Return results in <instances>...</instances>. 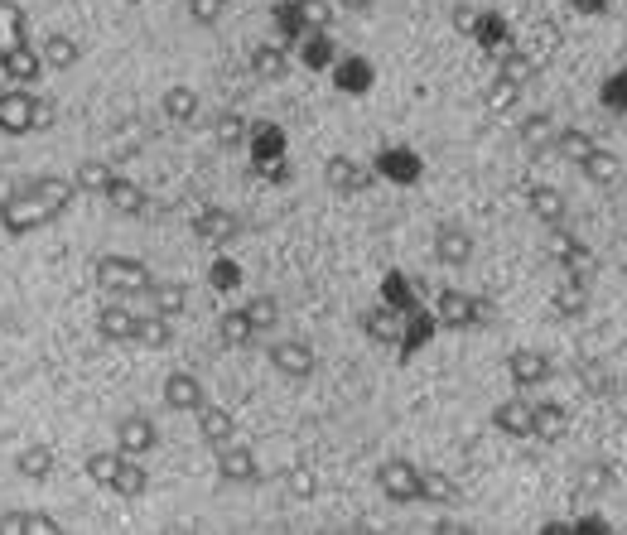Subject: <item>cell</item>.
Here are the masks:
<instances>
[{
    "mask_svg": "<svg viewBox=\"0 0 627 535\" xmlns=\"http://www.w3.org/2000/svg\"><path fill=\"white\" fill-rule=\"evenodd\" d=\"M92 275H97V285H102L111 299H145L150 280H155L140 256H102V261L92 266Z\"/></svg>",
    "mask_w": 627,
    "mask_h": 535,
    "instance_id": "obj_1",
    "label": "cell"
},
{
    "mask_svg": "<svg viewBox=\"0 0 627 535\" xmlns=\"http://www.w3.org/2000/svg\"><path fill=\"white\" fill-rule=\"evenodd\" d=\"M44 222H54V213L34 198V188H20V193L0 198V227H5L10 237H29V232L44 227Z\"/></svg>",
    "mask_w": 627,
    "mask_h": 535,
    "instance_id": "obj_2",
    "label": "cell"
},
{
    "mask_svg": "<svg viewBox=\"0 0 627 535\" xmlns=\"http://www.w3.org/2000/svg\"><path fill=\"white\" fill-rule=\"evenodd\" d=\"M546 256L555 266L565 270V275H579L584 285L594 280V251L584 246L579 237H570L565 227H550V241H546Z\"/></svg>",
    "mask_w": 627,
    "mask_h": 535,
    "instance_id": "obj_3",
    "label": "cell"
},
{
    "mask_svg": "<svg viewBox=\"0 0 627 535\" xmlns=\"http://www.w3.org/2000/svg\"><path fill=\"white\" fill-rule=\"evenodd\" d=\"M377 487L386 492V502L410 507V502H420V468L410 458H386L377 468Z\"/></svg>",
    "mask_w": 627,
    "mask_h": 535,
    "instance_id": "obj_4",
    "label": "cell"
},
{
    "mask_svg": "<svg viewBox=\"0 0 627 535\" xmlns=\"http://www.w3.org/2000/svg\"><path fill=\"white\" fill-rule=\"evenodd\" d=\"M435 314L444 328H478V323H488V299L464 295V290H439Z\"/></svg>",
    "mask_w": 627,
    "mask_h": 535,
    "instance_id": "obj_5",
    "label": "cell"
},
{
    "mask_svg": "<svg viewBox=\"0 0 627 535\" xmlns=\"http://www.w3.org/2000/svg\"><path fill=\"white\" fill-rule=\"evenodd\" d=\"M193 237L208 241V246H232V241L242 237V217L218 208V203H203V208L193 213Z\"/></svg>",
    "mask_w": 627,
    "mask_h": 535,
    "instance_id": "obj_6",
    "label": "cell"
},
{
    "mask_svg": "<svg viewBox=\"0 0 627 535\" xmlns=\"http://www.w3.org/2000/svg\"><path fill=\"white\" fill-rule=\"evenodd\" d=\"M507 376H512L517 391H541L555 376V367H550V357L541 348H517V352H507Z\"/></svg>",
    "mask_w": 627,
    "mask_h": 535,
    "instance_id": "obj_7",
    "label": "cell"
},
{
    "mask_svg": "<svg viewBox=\"0 0 627 535\" xmlns=\"http://www.w3.org/2000/svg\"><path fill=\"white\" fill-rule=\"evenodd\" d=\"M34 107H39V97H34L29 87L0 92V135H29L34 131Z\"/></svg>",
    "mask_w": 627,
    "mask_h": 535,
    "instance_id": "obj_8",
    "label": "cell"
},
{
    "mask_svg": "<svg viewBox=\"0 0 627 535\" xmlns=\"http://www.w3.org/2000/svg\"><path fill=\"white\" fill-rule=\"evenodd\" d=\"M324 184L333 188L338 198H357V193L372 188V174H367L357 160H348V155H328L324 160Z\"/></svg>",
    "mask_w": 627,
    "mask_h": 535,
    "instance_id": "obj_9",
    "label": "cell"
},
{
    "mask_svg": "<svg viewBox=\"0 0 627 535\" xmlns=\"http://www.w3.org/2000/svg\"><path fill=\"white\" fill-rule=\"evenodd\" d=\"M271 367L280 376H290V381H304V376H314L319 357H314V348L300 343V338H280V343H271Z\"/></svg>",
    "mask_w": 627,
    "mask_h": 535,
    "instance_id": "obj_10",
    "label": "cell"
},
{
    "mask_svg": "<svg viewBox=\"0 0 627 535\" xmlns=\"http://www.w3.org/2000/svg\"><path fill=\"white\" fill-rule=\"evenodd\" d=\"M164 405H169L174 415H193V410L208 405V391H203V381L193 372H169L164 376Z\"/></svg>",
    "mask_w": 627,
    "mask_h": 535,
    "instance_id": "obj_11",
    "label": "cell"
},
{
    "mask_svg": "<svg viewBox=\"0 0 627 535\" xmlns=\"http://www.w3.org/2000/svg\"><path fill=\"white\" fill-rule=\"evenodd\" d=\"M531 425H536V401L531 396H512L492 410V429L507 434V439H531Z\"/></svg>",
    "mask_w": 627,
    "mask_h": 535,
    "instance_id": "obj_12",
    "label": "cell"
},
{
    "mask_svg": "<svg viewBox=\"0 0 627 535\" xmlns=\"http://www.w3.org/2000/svg\"><path fill=\"white\" fill-rule=\"evenodd\" d=\"M116 449L131 458H145L160 449V429H155V420H145V415H126L121 425H116Z\"/></svg>",
    "mask_w": 627,
    "mask_h": 535,
    "instance_id": "obj_13",
    "label": "cell"
},
{
    "mask_svg": "<svg viewBox=\"0 0 627 535\" xmlns=\"http://www.w3.org/2000/svg\"><path fill=\"white\" fill-rule=\"evenodd\" d=\"M218 454V478L222 482H237V487H246V482L261 478V463H256V454L246 449V444H222V449H213Z\"/></svg>",
    "mask_w": 627,
    "mask_h": 535,
    "instance_id": "obj_14",
    "label": "cell"
},
{
    "mask_svg": "<svg viewBox=\"0 0 627 535\" xmlns=\"http://www.w3.org/2000/svg\"><path fill=\"white\" fill-rule=\"evenodd\" d=\"M0 73L15 82V87H29V82H39L44 73V54H39V44H15V49H5L0 54Z\"/></svg>",
    "mask_w": 627,
    "mask_h": 535,
    "instance_id": "obj_15",
    "label": "cell"
},
{
    "mask_svg": "<svg viewBox=\"0 0 627 535\" xmlns=\"http://www.w3.org/2000/svg\"><path fill=\"white\" fill-rule=\"evenodd\" d=\"M136 319L140 314H131L121 299L102 304V309H97V333H102V343H136Z\"/></svg>",
    "mask_w": 627,
    "mask_h": 535,
    "instance_id": "obj_16",
    "label": "cell"
},
{
    "mask_svg": "<svg viewBox=\"0 0 627 535\" xmlns=\"http://www.w3.org/2000/svg\"><path fill=\"white\" fill-rule=\"evenodd\" d=\"M420 502H425V507H459V502H464V487L449 478L444 468H420Z\"/></svg>",
    "mask_w": 627,
    "mask_h": 535,
    "instance_id": "obj_17",
    "label": "cell"
},
{
    "mask_svg": "<svg viewBox=\"0 0 627 535\" xmlns=\"http://www.w3.org/2000/svg\"><path fill=\"white\" fill-rule=\"evenodd\" d=\"M193 420H198V434H203L208 449H222V444L237 439V420H232V410H222V405H203V410H193Z\"/></svg>",
    "mask_w": 627,
    "mask_h": 535,
    "instance_id": "obj_18",
    "label": "cell"
},
{
    "mask_svg": "<svg viewBox=\"0 0 627 535\" xmlns=\"http://www.w3.org/2000/svg\"><path fill=\"white\" fill-rule=\"evenodd\" d=\"M145 299H150V309H155V314H164V319H179V314H189V285H184V280H150Z\"/></svg>",
    "mask_w": 627,
    "mask_h": 535,
    "instance_id": "obj_19",
    "label": "cell"
},
{
    "mask_svg": "<svg viewBox=\"0 0 627 535\" xmlns=\"http://www.w3.org/2000/svg\"><path fill=\"white\" fill-rule=\"evenodd\" d=\"M570 434V410L560 401H536V425H531V439L541 444H560Z\"/></svg>",
    "mask_w": 627,
    "mask_h": 535,
    "instance_id": "obj_20",
    "label": "cell"
},
{
    "mask_svg": "<svg viewBox=\"0 0 627 535\" xmlns=\"http://www.w3.org/2000/svg\"><path fill=\"white\" fill-rule=\"evenodd\" d=\"M58 526L49 511H0V535H58Z\"/></svg>",
    "mask_w": 627,
    "mask_h": 535,
    "instance_id": "obj_21",
    "label": "cell"
},
{
    "mask_svg": "<svg viewBox=\"0 0 627 535\" xmlns=\"http://www.w3.org/2000/svg\"><path fill=\"white\" fill-rule=\"evenodd\" d=\"M579 174L589 179V184H599V188H613L618 179H623V160L613 155V150H603V145H594L584 160H579Z\"/></svg>",
    "mask_w": 627,
    "mask_h": 535,
    "instance_id": "obj_22",
    "label": "cell"
},
{
    "mask_svg": "<svg viewBox=\"0 0 627 535\" xmlns=\"http://www.w3.org/2000/svg\"><path fill=\"white\" fill-rule=\"evenodd\" d=\"M160 111L174 126H193V121H198V92H193L189 82H174V87H164Z\"/></svg>",
    "mask_w": 627,
    "mask_h": 535,
    "instance_id": "obj_23",
    "label": "cell"
},
{
    "mask_svg": "<svg viewBox=\"0 0 627 535\" xmlns=\"http://www.w3.org/2000/svg\"><path fill=\"white\" fill-rule=\"evenodd\" d=\"M550 304H555L560 319H584V314H589V285H584L579 275H565L560 290L550 295Z\"/></svg>",
    "mask_w": 627,
    "mask_h": 535,
    "instance_id": "obj_24",
    "label": "cell"
},
{
    "mask_svg": "<svg viewBox=\"0 0 627 535\" xmlns=\"http://www.w3.org/2000/svg\"><path fill=\"white\" fill-rule=\"evenodd\" d=\"M526 208H531V217H536V222H546V227H560V222H565V213H570V203H565V193H560V188H550V184L531 188V198H526Z\"/></svg>",
    "mask_w": 627,
    "mask_h": 535,
    "instance_id": "obj_25",
    "label": "cell"
},
{
    "mask_svg": "<svg viewBox=\"0 0 627 535\" xmlns=\"http://www.w3.org/2000/svg\"><path fill=\"white\" fill-rule=\"evenodd\" d=\"M435 256H439V266H454V270L468 266V261H473V237L459 232V227H439Z\"/></svg>",
    "mask_w": 627,
    "mask_h": 535,
    "instance_id": "obj_26",
    "label": "cell"
},
{
    "mask_svg": "<svg viewBox=\"0 0 627 535\" xmlns=\"http://www.w3.org/2000/svg\"><path fill=\"white\" fill-rule=\"evenodd\" d=\"M251 73L261 82H285L290 78V54L280 44H256L251 49Z\"/></svg>",
    "mask_w": 627,
    "mask_h": 535,
    "instance_id": "obj_27",
    "label": "cell"
},
{
    "mask_svg": "<svg viewBox=\"0 0 627 535\" xmlns=\"http://www.w3.org/2000/svg\"><path fill=\"white\" fill-rule=\"evenodd\" d=\"M613 482H618V468L603 463V458H589V463H579V473H574V492H579V497H599Z\"/></svg>",
    "mask_w": 627,
    "mask_h": 535,
    "instance_id": "obj_28",
    "label": "cell"
},
{
    "mask_svg": "<svg viewBox=\"0 0 627 535\" xmlns=\"http://www.w3.org/2000/svg\"><path fill=\"white\" fill-rule=\"evenodd\" d=\"M29 188H34V198H39V203H44L54 217L63 213V208L73 203V193H78V188H73V179H63V174H39Z\"/></svg>",
    "mask_w": 627,
    "mask_h": 535,
    "instance_id": "obj_29",
    "label": "cell"
},
{
    "mask_svg": "<svg viewBox=\"0 0 627 535\" xmlns=\"http://www.w3.org/2000/svg\"><path fill=\"white\" fill-rule=\"evenodd\" d=\"M136 343L145 352H164L169 343H174V319H164V314H155V309L140 314L136 319Z\"/></svg>",
    "mask_w": 627,
    "mask_h": 535,
    "instance_id": "obj_30",
    "label": "cell"
},
{
    "mask_svg": "<svg viewBox=\"0 0 627 535\" xmlns=\"http://www.w3.org/2000/svg\"><path fill=\"white\" fill-rule=\"evenodd\" d=\"M102 198H107V203L121 217H140V213H145V188L131 184V179H121V174L107 184V193H102Z\"/></svg>",
    "mask_w": 627,
    "mask_h": 535,
    "instance_id": "obj_31",
    "label": "cell"
},
{
    "mask_svg": "<svg viewBox=\"0 0 627 535\" xmlns=\"http://www.w3.org/2000/svg\"><path fill=\"white\" fill-rule=\"evenodd\" d=\"M362 333H367V338H372V343H396V338H401V314H396V309H386V304H377V309H367V314H362Z\"/></svg>",
    "mask_w": 627,
    "mask_h": 535,
    "instance_id": "obj_32",
    "label": "cell"
},
{
    "mask_svg": "<svg viewBox=\"0 0 627 535\" xmlns=\"http://www.w3.org/2000/svg\"><path fill=\"white\" fill-rule=\"evenodd\" d=\"M54 449L49 444H29V449H20V458H15V473L20 478H29V482H44L49 473H54Z\"/></svg>",
    "mask_w": 627,
    "mask_h": 535,
    "instance_id": "obj_33",
    "label": "cell"
},
{
    "mask_svg": "<svg viewBox=\"0 0 627 535\" xmlns=\"http://www.w3.org/2000/svg\"><path fill=\"white\" fill-rule=\"evenodd\" d=\"M111 492H116V497H126V502H140V497L150 492V473L140 468V458L126 454L121 473H116V482H111Z\"/></svg>",
    "mask_w": 627,
    "mask_h": 535,
    "instance_id": "obj_34",
    "label": "cell"
},
{
    "mask_svg": "<svg viewBox=\"0 0 627 535\" xmlns=\"http://www.w3.org/2000/svg\"><path fill=\"white\" fill-rule=\"evenodd\" d=\"M39 54H44V68H54V73H68V68H78L82 49L68 39V34H49L44 44H39Z\"/></svg>",
    "mask_w": 627,
    "mask_h": 535,
    "instance_id": "obj_35",
    "label": "cell"
},
{
    "mask_svg": "<svg viewBox=\"0 0 627 535\" xmlns=\"http://www.w3.org/2000/svg\"><path fill=\"white\" fill-rule=\"evenodd\" d=\"M550 140H555V116H550V111H531V116L521 121V145H526L531 155H541V150H550Z\"/></svg>",
    "mask_w": 627,
    "mask_h": 535,
    "instance_id": "obj_36",
    "label": "cell"
},
{
    "mask_svg": "<svg viewBox=\"0 0 627 535\" xmlns=\"http://www.w3.org/2000/svg\"><path fill=\"white\" fill-rule=\"evenodd\" d=\"M497 78L517 82L521 92H526V82L536 78V58L521 54V49H502V58H497Z\"/></svg>",
    "mask_w": 627,
    "mask_h": 535,
    "instance_id": "obj_37",
    "label": "cell"
},
{
    "mask_svg": "<svg viewBox=\"0 0 627 535\" xmlns=\"http://www.w3.org/2000/svg\"><path fill=\"white\" fill-rule=\"evenodd\" d=\"M218 338L227 343V348H246L251 338H256V323L246 319V309H227L218 319Z\"/></svg>",
    "mask_w": 627,
    "mask_h": 535,
    "instance_id": "obj_38",
    "label": "cell"
},
{
    "mask_svg": "<svg viewBox=\"0 0 627 535\" xmlns=\"http://www.w3.org/2000/svg\"><path fill=\"white\" fill-rule=\"evenodd\" d=\"M25 10L15 5V0H0V54L5 49H15V44H25Z\"/></svg>",
    "mask_w": 627,
    "mask_h": 535,
    "instance_id": "obj_39",
    "label": "cell"
},
{
    "mask_svg": "<svg viewBox=\"0 0 627 535\" xmlns=\"http://www.w3.org/2000/svg\"><path fill=\"white\" fill-rule=\"evenodd\" d=\"M550 150L560 155V160H570L579 164L589 150H594V135L589 131H579V126H570V131H555V140H550Z\"/></svg>",
    "mask_w": 627,
    "mask_h": 535,
    "instance_id": "obj_40",
    "label": "cell"
},
{
    "mask_svg": "<svg viewBox=\"0 0 627 535\" xmlns=\"http://www.w3.org/2000/svg\"><path fill=\"white\" fill-rule=\"evenodd\" d=\"M116 179V169L107 160H82L78 174H73V188L78 193H107V184Z\"/></svg>",
    "mask_w": 627,
    "mask_h": 535,
    "instance_id": "obj_41",
    "label": "cell"
},
{
    "mask_svg": "<svg viewBox=\"0 0 627 535\" xmlns=\"http://www.w3.org/2000/svg\"><path fill=\"white\" fill-rule=\"evenodd\" d=\"M121 463H126V454H121V449H102V454H87V478L111 492V482H116V473H121Z\"/></svg>",
    "mask_w": 627,
    "mask_h": 535,
    "instance_id": "obj_42",
    "label": "cell"
},
{
    "mask_svg": "<svg viewBox=\"0 0 627 535\" xmlns=\"http://www.w3.org/2000/svg\"><path fill=\"white\" fill-rule=\"evenodd\" d=\"M517 102H521V87H517V82H507V78H492L488 92H483V107H488L492 116H507V111H517Z\"/></svg>",
    "mask_w": 627,
    "mask_h": 535,
    "instance_id": "obj_43",
    "label": "cell"
},
{
    "mask_svg": "<svg viewBox=\"0 0 627 535\" xmlns=\"http://www.w3.org/2000/svg\"><path fill=\"white\" fill-rule=\"evenodd\" d=\"M242 309H246V319L256 323V333L275 328V319H280V299H275V295H251Z\"/></svg>",
    "mask_w": 627,
    "mask_h": 535,
    "instance_id": "obj_44",
    "label": "cell"
},
{
    "mask_svg": "<svg viewBox=\"0 0 627 535\" xmlns=\"http://www.w3.org/2000/svg\"><path fill=\"white\" fill-rule=\"evenodd\" d=\"M208 285L218 290V295H232V290H242V266L237 261H213V270H208Z\"/></svg>",
    "mask_w": 627,
    "mask_h": 535,
    "instance_id": "obj_45",
    "label": "cell"
},
{
    "mask_svg": "<svg viewBox=\"0 0 627 535\" xmlns=\"http://www.w3.org/2000/svg\"><path fill=\"white\" fill-rule=\"evenodd\" d=\"M285 487H290V497H295V502H309V497L319 492V478H314V468H309V463H295V468L285 473Z\"/></svg>",
    "mask_w": 627,
    "mask_h": 535,
    "instance_id": "obj_46",
    "label": "cell"
},
{
    "mask_svg": "<svg viewBox=\"0 0 627 535\" xmlns=\"http://www.w3.org/2000/svg\"><path fill=\"white\" fill-rule=\"evenodd\" d=\"M232 0H189V20L203 29H213L222 20V10H227Z\"/></svg>",
    "mask_w": 627,
    "mask_h": 535,
    "instance_id": "obj_47",
    "label": "cell"
},
{
    "mask_svg": "<svg viewBox=\"0 0 627 535\" xmlns=\"http://www.w3.org/2000/svg\"><path fill=\"white\" fill-rule=\"evenodd\" d=\"M213 135H218V145H242L246 121L237 116V111H227V116H218V126H213Z\"/></svg>",
    "mask_w": 627,
    "mask_h": 535,
    "instance_id": "obj_48",
    "label": "cell"
},
{
    "mask_svg": "<svg viewBox=\"0 0 627 535\" xmlns=\"http://www.w3.org/2000/svg\"><path fill=\"white\" fill-rule=\"evenodd\" d=\"M300 15L309 29H328L333 25V5L328 0H300Z\"/></svg>",
    "mask_w": 627,
    "mask_h": 535,
    "instance_id": "obj_49",
    "label": "cell"
},
{
    "mask_svg": "<svg viewBox=\"0 0 627 535\" xmlns=\"http://www.w3.org/2000/svg\"><path fill=\"white\" fill-rule=\"evenodd\" d=\"M49 126H54V102L39 97V107H34V131H49Z\"/></svg>",
    "mask_w": 627,
    "mask_h": 535,
    "instance_id": "obj_50",
    "label": "cell"
},
{
    "mask_svg": "<svg viewBox=\"0 0 627 535\" xmlns=\"http://www.w3.org/2000/svg\"><path fill=\"white\" fill-rule=\"evenodd\" d=\"M613 415L618 425H627V386H613Z\"/></svg>",
    "mask_w": 627,
    "mask_h": 535,
    "instance_id": "obj_51",
    "label": "cell"
},
{
    "mask_svg": "<svg viewBox=\"0 0 627 535\" xmlns=\"http://www.w3.org/2000/svg\"><path fill=\"white\" fill-rule=\"evenodd\" d=\"M333 5H338V10H353V15H367L377 0H333Z\"/></svg>",
    "mask_w": 627,
    "mask_h": 535,
    "instance_id": "obj_52",
    "label": "cell"
},
{
    "mask_svg": "<svg viewBox=\"0 0 627 535\" xmlns=\"http://www.w3.org/2000/svg\"><path fill=\"white\" fill-rule=\"evenodd\" d=\"M131 5H140V0H131Z\"/></svg>",
    "mask_w": 627,
    "mask_h": 535,
    "instance_id": "obj_53",
    "label": "cell"
}]
</instances>
